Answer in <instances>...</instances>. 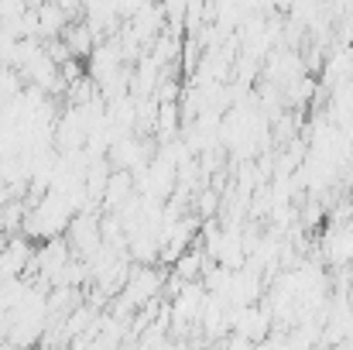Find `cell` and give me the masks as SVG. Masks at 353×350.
Listing matches in <instances>:
<instances>
[{"mask_svg":"<svg viewBox=\"0 0 353 350\" xmlns=\"http://www.w3.org/2000/svg\"><path fill=\"white\" fill-rule=\"evenodd\" d=\"M323 254H326L330 264L347 268V264L353 261V224H347V227H333V231L326 233V240H323Z\"/></svg>","mask_w":353,"mask_h":350,"instance_id":"cell-1","label":"cell"}]
</instances>
